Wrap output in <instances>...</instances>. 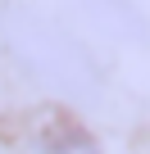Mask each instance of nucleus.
Returning a JSON list of instances; mask_svg holds the SVG:
<instances>
[{
  "mask_svg": "<svg viewBox=\"0 0 150 154\" xmlns=\"http://www.w3.org/2000/svg\"><path fill=\"white\" fill-rule=\"evenodd\" d=\"M0 45L14 59V68L23 77H32L37 86L82 100L100 91V63L96 54L73 36L64 23H55L46 9L9 0L0 9Z\"/></svg>",
  "mask_w": 150,
  "mask_h": 154,
  "instance_id": "f257e3e1",
  "label": "nucleus"
},
{
  "mask_svg": "<svg viewBox=\"0 0 150 154\" xmlns=\"http://www.w3.org/2000/svg\"><path fill=\"white\" fill-rule=\"evenodd\" d=\"M73 5L109 41H123V45H145L150 41V18L136 0H73Z\"/></svg>",
  "mask_w": 150,
  "mask_h": 154,
  "instance_id": "f03ea898",
  "label": "nucleus"
},
{
  "mask_svg": "<svg viewBox=\"0 0 150 154\" xmlns=\"http://www.w3.org/2000/svg\"><path fill=\"white\" fill-rule=\"evenodd\" d=\"M37 149L41 154H100V145L82 131V127H73V122H55L37 136Z\"/></svg>",
  "mask_w": 150,
  "mask_h": 154,
  "instance_id": "7ed1b4c3",
  "label": "nucleus"
}]
</instances>
